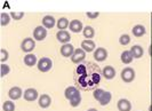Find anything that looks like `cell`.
Masks as SVG:
<instances>
[{"label": "cell", "instance_id": "cell-1", "mask_svg": "<svg viewBox=\"0 0 152 111\" xmlns=\"http://www.w3.org/2000/svg\"><path fill=\"white\" fill-rule=\"evenodd\" d=\"M102 71L96 63L83 62L76 68L75 82L83 90H95L101 82Z\"/></svg>", "mask_w": 152, "mask_h": 111}, {"label": "cell", "instance_id": "cell-2", "mask_svg": "<svg viewBox=\"0 0 152 111\" xmlns=\"http://www.w3.org/2000/svg\"><path fill=\"white\" fill-rule=\"evenodd\" d=\"M37 67H38L39 71H41V72H48L52 69V67H53V62H52V60L48 59V57H42V59H40L38 61Z\"/></svg>", "mask_w": 152, "mask_h": 111}, {"label": "cell", "instance_id": "cell-3", "mask_svg": "<svg viewBox=\"0 0 152 111\" xmlns=\"http://www.w3.org/2000/svg\"><path fill=\"white\" fill-rule=\"evenodd\" d=\"M85 57H86V52L83 48H77L73 53V55L71 56V61L75 64H80V63L84 62Z\"/></svg>", "mask_w": 152, "mask_h": 111}, {"label": "cell", "instance_id": "cell-4", "mask_svg": "<svg viewBox=\"0 0 152 111\" xmlns=\"http://www.w3.org/2000/svg\"><path fill=\"white\" fill-rule=\"evenodd\" d=\"M121 79L125 82H132L135 79V71L133 68H125L121 71Z\"/></svg>", "mask_w": 152, "mask_h": 111}, {"label": "cell", "instance_id": "cell-5", "mask_svg": "<svg viewBox=\"0 0 152 111\" xmlns=\"http://www.w3.org/2000/svg\"><path fill=\"white\" fill-rule=\"evenodd\" d=\"M36 47V43H34V39L32 38H25L21 44V48H22L23 52L25 53H30Z\"/></svg>", "mask_w": 152, "mask_h": 111}, {"label": "cell", "instance_id": "cell-6", "mask_svg": "<svg viewBox=\"0 0 152 111\" xmlns=\"http://www.w3.org/2000/svg\"><path fill=\"white\" fill-rule=\"evenodd\" d=\"M47 36V29L44 26H37L36 29L33 30V38L37 41H41L44 40Z\"/></svg>", "mask_w": 152, "mask_h": 111}, {"label": "cell", "instance_id": "cell-7", "mask_svg": "<svg viewBox=\"0 0 152 111\" xmlns=\"http://www.w3.org/2000/svg\"><path fill=\"white\" fill-rule=\"evenodd\" d=\"M23 96H24V100H25V101L32 102V101H36V100H37V97H38V92H37V89H34V88H28L24 92Z\"/></svg>", "mask_w": 152, "mask_h": 111}, {"label": "cell", "instance_id": "cell-8", "mask_svg": "<svg viewBox=\"0 0 152 111\" xmlns=\"http://www.w3.org/2000/svg\"><path fill=\"white\" fill-rule=\"evenodd\" d=\"M107 51L105 48L99 47L97 49H95V52H94V59L96 60V61L103 62V61L107 60Z\"/></svg>", "mask_w": 152, "mask_h": 111}, {"label": "cell", "instance_id": "cell-9", "mask_svg": "<svg viewBox=\"0 0 152 111\" xmlns=\"http://www.w3.org/2000/svg\"><path fill=\"white\" fill-rule=\"evenodd\" d=\"M76 49L73 48V46L71 44H65L61 47V54L62 56H64V57H71L73 55Z\"/></svg>", "mask_w": 152, "mask_h": 111}, {"label": "cell", "instance_id": "cell-10", "mask_svg": "<svg viewBox=\"0 0 152 111\" xmlns=\"http://www.w3.org/2000/svg\"><path fill=\"white\" fill-rule=\"evenodd\" d=\"M56 38H57V40H58L60 43H62L63 45H65L71 40V35L69 33L68 31H65V30H64V31H58L57 35H56Z\"/></svg>", "mask_w": 152, "mask_h": 111}, {"label": "cell", "instance_id": "cell-11", "mask_svg": "<svg viewBox=\"0 0 152 111\" xmlns=\"http://www.w3.org/2000/svg\"><path fill=\"white\" fill-rule=\"evenodd\" d=\"M22 94H24V93L22 92L21 87H17V86L12 87L8 90V96L10 97L12 100H18L20 97L22 96Z\"/></svg>", "mask_w": 152, "mask_h": 111}, {"label": "cell", "instance_id": "cell-12", "mask_svg": "<svg viewBox=\"0 0 152 111\" xmlns=\"http://www.w3.org/2000/svg\"><path fill=\"white\" fill-rule=\"evenodd\" d=\"M102 76H103L105 79H107V80L113 79L114 76H115V70H114V68L111 67V65L105 67L103 70H102Z\"/></svg>", "mask_w": 152, "mask_h": 111}, {"label": "cell", "instance_id": "cell-13", "mask_svg": "<svg viewBox=\"0 0 152 111\" xmlns=\"http://www.w3.org/2000/svg\"><path fill=\"white\" fill-rule=\"evenodd\" d=\"M119 111H130L132 109V103L127 99H121L118 101V104H117Z\"/></svg>", "mask_w": 152, "mask_h": 111}, {"label": "cell", "instance_id": "cell-14", "mask_svg": "<svg viewBox=\"0 0 152 111\" xmlns=\"http://www.w3.org/2000/svg\"><path fill=\"white\" fill-rule=\"evenodd\" d=\"M38 103L41 108L46 109V108H48V107L50 105V103H52V99H50L49 95H47V94H42V95L39 96Z\"/></svg>", "mask_w": 152, "mask_h": 111}, {"label": "cell", "instance_id": "cell-15", "mask_svg": "<svg viewBox=\"0 0 152 111\" xmlns=\"http://www.w3.org/2000/svg\"><path fill=\"white\" fill-rule=\"evenodd\" d=\"M80 92H79V89L75 87V86H70L68 88L65 89V92H64V96L65 99H68L69 101L72 99V97H75L76 95H78Z\"/></svg>", "mask_w": 152, "mask_h": 111}, {"label": "cell", "instance_id": "cell-16", "mask_svg": "<svg viewBox=\"0 0 152 111\" xmlns=\"http://www.w3.org/2000/svg\"><path fill=\"white\" fill-rule=\"evenodd\" d=\"M130 52L133 54L134 59H141V57L143 56V54H144L143 48H142L140 45H134V46L130 48Z\"/></svg>", "mask_w": 152, "mask_h": 111}, {"label": "cell", "instance_id": "cell-17", "mask_svg": "<svg viewBox=\"0 0 152 111\" xmlns=\"http://www.w3.org/2000/svg\"><path fill=\"white\" fill-rule=\"evenodd\" d=\"M69 28H70V30H71L72 32L78 33V32H80V31L83 30V23L80 22L79 20H73V21L70 22Z\"/></svg>", "mask_w": 152, "mask_h": 111}, {"label": "cell", "instance_id": "cell-18", "mask_svg": "<svg viewBox=\"0 0 152 111\" xmlns=\"http://www.w3.org/2000/svg\"><path fill=\"white\" fill-rule=\"evenodd\" d=\"M55 25V18L50 15H47L42 18V26L46 29H52Z\"/></svg>", "mask_w": 152, "mask_h": 111}, {"label": "cell", "instance_id": "cell-19", "mask_svg": "<svg viewBox=\"0 0 152 111\" xmlns=\"http://www.w3.org/2000/svg\"><path fill=\"white\" fill-rule=\"evenodd\" d=\"M81 47H83V49H84L86 53H91L95 49V43H94L93 40L86 39V40H84V41L81 43Z\"/></svg>", "mask_w": 152, "mask_h": 111}, {"label": "cell", "instance_id": "cell-20", "mask_svg": "<svg viewBox=\"0 0 152 111\" xmlns=\"http://www.w3.org/2000/svg\"><path fill=\"white\" fill-rule=\"evenodd\" d=\"M24 63L28 67H33V65L38 64L37 63V56L34 54H26V56H24Z\"/></svg>", "mask_w": 152, "mask_h": 111}, {"label": "cell", "instance_id": "cell-21", "mask_svg": "<svg viewBox=\"0 0 152 111\" xmlns=\"http://www.w3.org/2000/svg\"><path fill=\"white\" fill-rule=\"evenodd\" d=\"M145 32H146L145 26H144V25H142V24H137V25H135V26L133 28V35H134L135 37H137V38L144 36Z\"/></svg>", "mask_w": 152, "mask_h": 111}, {"label": "cell", "instance_id": "cell-22", "mask_svg": "<svg viewBox=\"0 0 152 111\" xmlns=\"http://www.w3.org/2000/svg\"><path fill=\"white\" fill-rule=\"evenodd\" d=\"M120 59H121L122 63H125V64H129V63H132V61H133V59H134V56H133V54H132L130 51H125V52L121 53Z\"/></svg>", "mask_w": 152, "mask_h": 111}, {"label": "cell", "instance_id": "cell-23", "mask_svg": "<svg viewBox=\"0 0 152 111\" xmlns=\"http://www.w3.org/2000/svg\"><path fill=\"white\" fill-rule=\"evenodd\" d=\"M56 25H57V29H60V31H64V30L70 25V22H69V20L66 17H61V18L57 21Z\"/></svg>", "mask_w": 152, "mask_h": 111}, {"label": "cell", "instance_id": "cell-24", "mask_svg": "<svg viewBox=\"0 0 152 111\" xmlns=\"http://www.w3.org/2000/svg\"><path fill=\"white\" fill-rule=\"evenodd\" d=\"M83 33H84V37L87 38L88 40H91V38L94 37V35H95V30L94 28H91V26H86L84 28V31H83Z\"/></svg>", "mask_w": 152, "mask_h": 111}, {"label": "cell", "instance_id": "cell-25", "mask_svg": "<svg viewBox=\"0 0 152 111\" xmlns=\"http://www.w3.org/2000/svg\"><path fill=\"white\" fill-rule=\"evenodd\" d=\"M111 99H112V94H111L110 92H107V90H105L104 95H103V97L99 101V103L101 104V105H107V104L110 103Z\"/></svg>", "mask_w": 152, "mask_h": 111}, {"label": "cell", "instance_id": "cell-26", "mask_svg": "<svg viewBox=\"0 0 152 111\" xmlns=\"http://www.w3.org/2000/svg\"><path fill=\"white\" fill-rule=\"evenodd\" d=\"M10 18H12L10 14H7V13H1V15H0V23H1V25H2V26H6L7 24H9Z\"/></svg>", "mask_w": 152, "mask_h": 111}, {"label": "cell", "instance_id": "cell-27", "mask_svg": "<svg viewBox=\"0 0 152 111\" xmlns=\"http://www.w3.org/2000/svg\"><path fill=\"white\" fill-rule=\"evenodd\" d=\"M2 109L4 111H15V104L12 101H6L2 104Z\"/></svg>", "mask_w": 152, "mask_h": 111}, {"label": "cell", "instance_id": "cell-28", "mask_svg": "<svg viewBox=\"0 0 152 111\" xmlns=\"http://www.w3.org/2000/svg\"><path fill=\"white\" fill-rule=\"evenodd\" d=\"M80 103H81V94H80V93L70 100V104H71V107H73V108H75V107H78Z\"/></svg>", "mask_w": 152, "mask_h": 111}, {"label": "cell", "instance_id": "cell-29", "mask_svg": "<svg viewBox=\"0 0 152 111\" xmlns=\"http://www.w3.org/2000/svg\"><path fill=\"white\" fill-rule=\"evenodd\" d=\"M104 93H105V90H103V89H101V88H96L95 90H94V93H93V96H94L95 100L99 101V100L103 97Z\"/></svg>", "mask_w": 152, "mask_h": 111}, {"label": "cell", "instance_id": "cell-30", "mask_svg": "<svg viewBox=\"0 0 152 111\" xmlns=\"http://www.w3.org/2000/svg\"><path fill=\"white\" fill-rule=\"evenodd\" d=\"M10 16H12V18L13 20H16V21H20V20H22L23 16H24V13L23 12H12L10 13Z\"/></svg>", "mask_w": 152, "mask_h": 111}, {"label": "cell", "instance_id": "cell-31", "mask_svg": "<svg viewBox=\"0 0 152 111\" xmlns=\"http://www.w3.org/2000/svg\"><path fill=\"white\" fill-rule=\"evenodd\" d=\"M119 43L121 45H128L130 43V37L128 36V35H122L121 37L119 38Z\"/></svg>", "mask_w": 152, "mask_h": 111}, {"label": "cell", "instance_id": "cell-32", "mask_svg": "<svg viewBox=\"0 0 152 111\" xmlns=\"http://www.w3.org/2000/svg\"><path fill=\"white\" fill-rule=\"evenodd\" d=\"M9 72H10V68H9V65L5 64V63H2V64H1V77L7 76Z\"/></svg>", "mask_w": 152, "mask_h": 111}, {"label": "cell", "instance_id": "cell-33", "mask_svg": "<svg viewBox=\"0 0 152 111\" xmlns=\"http://www.w3.org/2000/svg\"><path fill=\"white\" fill-rule=\"evenodd\" d=\"M1 55H0V61H1V62H2V63H4V62H6V61H7L8 60V56H9V53L7 52V51H6V49H5V48H2V49H1Z\"/></svg>", "mask_w": 152, "mask_h": 111}, {"label": "cell", "instance_id": "cell-34", "mask_svg": "<svg viewBox=\"0 0 152 111\" xmlns=\"http://www.w3.org/2000/svg\"><path fill=\"white\" fill-rule=\"evenodd\" d=\"M86 15H87V16H88L89 18L94 20V18H97V17H99V12H94V13H91V12H88V13H87Z\"/></svg>", "mask_w": 152, "mask_h": 111}, {"label": "cell", "instance_id": "cell-35", "mask_svg": "<svg viewBox=\"0 0 152 111\" xmlns=\"http://www.w3.org/2000/svg\"><path fill=\"white\" fill-rule=\"evenodd\" d=\"M87 111H97V110H96V109H88Z\"/></svg>", "mask_w": 152, "mask_h": 111}, {"label": "cell", "instance_id": "cell-36", "mask_svg": "<svg viewBox=\"0 0 152 111\" xmlns=\"http://www.w3.org/2000/svg\"><path fill=\"white\" fill-rule=\"evenodd\" d=\"M149 111H152V104L150 105V107H149Z\"/></svg>", "mask_w": 152, "mask_h": 111}]
</instances>
